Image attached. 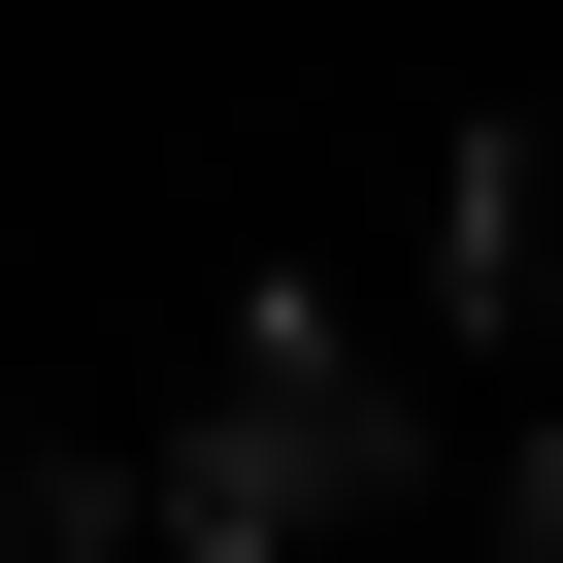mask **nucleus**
Masks as SVG:
<instances>
[{
	"label": "nucleus",
	"instance_id": "obj_3",
	"mask_svg": "<svg viewBox=\"0 0 563 563\" xmlns=\"http://www.w3.org/2000/svg\"><path fill=\"white\" fill-rule=\"evenodd\" d=\"M0 563H133V464L100 431H0Z\"/></svg>",
	"mask_w": 563,
	"mask_h": 563
},
{
	"label": "nucleus",
	"instance_id": "obj_2",
	"mask_svg": "<svg viewBox=\"0 0 563 563\" xmlns=\"http://www.w3.org/2000/svg\"><path fill=\"white\" fill-rule=\"evenodd\" d=\"M431 265H464V332H563V100H497L431 166Z\"/></svg>",
	"mask_w": 563,
	"mask_h": 563
},
{
	"label": "nucleus",
	"instance_id": "obj_1",
	"mask_svg": "<svg viewBox=\"0 0 563 563\" xmlns=\"http://www.w3.org/2000/svg\"><path fill=\"white\" fill-rule=\"evenodd\" d=\"M365 497H398V365H365L332 299H232V365H199V431L133 464V530H166V563H332Z\"/></svg>",
	"mask_w": 563,
	"mask_h": 563
},
{
	"label": "nucleus",
	"instance_id": "obj_4",
	"mask_svg": "<svg viewBox=\"0 0 563 563\" xmlns=\"http://www.w3.org/2000/svg\"><path fill=\"white\" fill-rule=\"evenodd\" d=\"M497 530H530V563H563V431H530V464H497Z\"/></svg>",
	"mask_w": 563,
	"mask_h": 563
}]
</instances>
